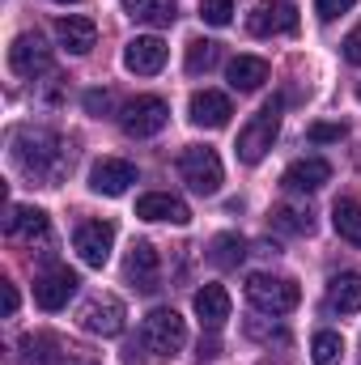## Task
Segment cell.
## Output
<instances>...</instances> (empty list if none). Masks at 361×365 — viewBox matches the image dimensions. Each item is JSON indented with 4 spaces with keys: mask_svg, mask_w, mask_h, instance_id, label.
<instances>
[{
    "mask_svg": "<svg viewBox=\"0 0 361 365\" xmlns=\"http://www.w3.org/2000/svg\"><path fill=\"white\" fill-rule=\"evenodd\" d=\"M13 162L26 179L47 182V187H56L68 175V149L51 128H17L13 132Z\"/></svg>",
    "mask_w": 361,
    "mask_h": 365,
    "instance_id": "6da1fadb",
    "label": "cell"
},
{
    "mask_svg": "<svg viewBox=\"0 0 361 365\" xmlns=\"http://www.w3.org/2000/svg\"><path fill=\"white\" fill-rule=\"evenodd\" d=\"M183 344H187V323H183V314L171 310V306H153V310L145 314V323H141V349L162 361V357H175Z\"/></svg>",
    "mask_w": 361,
    "mask_h": 365,
    "instance_id": "7a4b0ae2",
    "label": "cell"
},
{
    "mask_svg": "<svg viewBox=\"0 0 361 365\" xmlns=\"http://www.w3.org/2000/svg\"><path fill=\"white\" fill-rule=\"evenodd\" d=\"M247 302H251L260 314H289V310H298L302 289H298V280H289V276L251 272L247 276Z\"/></svg>",
    "mask_w": 361,
    "mask_h": 365,
    "instance_id": "3957f363",
    "label": "cell"
},
{
    "mask_svg": "<svg viewBox=\"0 0 361 365\" xmlns=\"http://www.w3.org/2000/svg\"><path fill=\"white\" fill-rule=\"evenodd\" d=\"M276 132H280V98H272L268 106L238 132V162L243 166H255V162H264V153L272 149V140H276Z\"/></svg>",
    "mask_w": 361,
    "mask_h": 365,
    "instance_id": "277c9868",
    "label": "cell"
},
{
    "mask_svg": "<svg viewBox=\"0 0 361 365\" xmlns=\"http://www.w3.org/2000/svg\"><path fill=\"white\" fill-rule=\"evenodd\" d=\"M179 175H183V182H187L195 195H217V191H221V179H225L221 158H217L208 145H191V149H183L179 153Z\"/></svg>",
    "mask_w": 361,
    "mask_h": 365,
    "instance_id": "5b68a950",
    "label": "cell"
},
{
    "mask_svg": "<svg viewBox=\"0 0 361 365\" xmlns=\"http://www.w3.org/2000/svg\"><path fill=\"white\" fill-rule=\"evenodd\" d=\"M166 119H171V106H166L158 93H141V98H132V102L123 106V115H119L123 132H128V136H136V140L158 136V132L166 128Z\"/></svg>",
    "mask_w": 361,
    "mask_h": 365,
    "instance_id": "8992f818",
    "label": "cell"
},
{
    "mask_svg": "<svg viewBox=\"0 0 361 365\" xmlns=\"http://www.w3.org/2000/svg\"><path fill=\"white\" fill-rule=\"evenodd\" d=\"M123 319H128V310H123V302L115 297V293H93L90 302L77 310V323H81V331H90V336H119L123 331Z\"/></svg>",
    "mask_w": 361,
    "mask_h": 365,
    "instance_id": "52a82bcc",
    "label": "cell"
},
{
    "mask_svg": "<svg viewBox=\"0 0 361 365\" xmlns=\"http://www.w3.org/2000/svg\"><path fill=\"white\" fill-rule=\"evenodd\" d=\"M9 68H13L17 77H43V73H51V47L43 43L39 30H26V34L13 38V47H9Z\"/></svg>",
    "mask_w": 361,
    "mask_h": 365,
    "instance_id": "ba28073f",
    "label": "cell"
},
{
    "mask_svg": "<svg viewBox=\"0 0 361 365\" xmlns=\"http://www.w3.org/2000/svg\"><path fill=\"white\" fill-rule=\"evenodd\" d=\"M111 247H115V225L111 221H81L73 230V251L81 255L86 268H102L111 259Z\"/></svg>",
    "mask_w": 361,
    "mask_h": 365,
    "instance_id": "9c48e42d",
    "label": "cell"
},
{
    "mask_svg": "<svg viewBox=\"0 0 361 365\" xmlns=\"http://www.w3.org/2000/svg\"><path fill=\"white\" fill-rule=\"evenodd\" d=\"M247 30L255 38H268V34H293L298 30V9L289 0H260L247 17Z\"/></svg>",
    "mask_w": 361,
    "mask_h": 365,
    "instance_id": "30bf717a",
    "label": "cell"
},
{
    "mask_svg": "<svg viewBox=\"0 0 361 365\" xmlns=\"http://www.w3.org/2000/svg\"><path fill=\"white\" fill-rule=\"evenodd\" d=\"M123 276H128V284L132 289H141V293H153L158 284H162V259H158V251H153V242H132V251H128V259H123Z\"/></svg>",
    "mask_w": 361,
    "mask_h": 365,
    "instance_id": "8fae6325",
    "label": "cell"
},
{
    "mask_svg": "<svg viewBox=\"0 0 361 365\" xmlns=\"http://www.w3.org/2000/svg\"><path fill=\"white\" fill-rule=\"evenodd\" d=\"M166 43L158 38V34H136L128 47H123V68L128 73H136V77H153V73H162L166 68Z\"/></svg>",
    "mask_w": 361,
    "mask_h": 365,
    "instance_id": "7c38bea8",
    "label": "cell"
},
{
    "mask_svg": "<svg viewBox=\"0 0 361 365\" xmlns=\"http://www.w3.org/2000/svg\"><path fill=\"white\" fill-rule=\"evenodd\" d=\"M4 234L9 238H21V242H47L51 238V217L43 208H26V204H9L4 212Z\"/></svg>",
    "mask_w": 361,
    "mask_h": 365,
    "instance_id": "4fadbf2b",
    "label": "cell"
},
{
    "mask_svg": "<svg viewBox=\"0 0 361 365\" xmlns=\"http://www.w3.org/2000/svg\"><path fill=\"white\" fill-rule=\"evenodd\" d=\"M77 284H81V276L73 272V268H51V272H43L34 280V302L43 310H64L68 297L77 293Z\"/></svg>",
    "mask_w": 361,
    "mask_h": 365,
    "instance_id": "5bb4252c",
    "label": "cell"
},
{
    "mask_svg": "<svg viewBox=\"0 0 361 365\" xmlns=\"http://www.w3.org/2000/svg\"><path fill=\"white\" fill-rule=\"evenodd\" d=\"M132 182H136V166L123 158H102L90 170V191H98V195H123Z\"/></svg>",
    "mask_w": 361,
    "mask_h": 365,
    "instance_id": "9a60e30c",
    "label": "cell"
},
{
    "mask_svg": "<svg viewBox=\"0 0 361 365\" xmlns=\"http://www.w3.org/2000/svg\"><path fill=\"white\" fill-rule=\"evenodd\" d=\"M280 182H285V191H302V195L319 191L323 182H332V162L327 158H298V162L285 166Z\"/></svg>",
    "mask_w": 361,
    "mask_h": 365,
    "instance_id": "2e32d148",
    "label": "cell"
},
{
    "mask_svg": "<svg viewBox=\"0 0 361 365\" xmlns=\"http://www.w3.org/2000/svg\"><path fill=\"white\" fill-rule=\"evenodd\" d=\"M230 115H234L230 98L217 90H200V93H191V102H187V119L195 128H225Z\"/></svg>",
    "mask_w": 361,
    "mask_h": 365,
    "instance_id": "e0dca14e",
    "label": "cell"
},
{
    "mask_svg": "<svg viewBox=\"0 0 361 365\" xmlns=\"http://www.w3.org/2000/svg\"><path fill=\"white\" fill-rule=\"evenodd\" d=\"M136 217L141 221H171V225H187L191 221V208L183 204L179 195L171 191H149L136 200Z\"/></svg>",
    "mask_w": 361,
    "mask_h": 365,
    "instance_id": "ac0fdd59",
    "label": "cell"
},
{
    "mask_svg": "<svg viewBox=\"0 0 361 365\" xmlns=\"http://www.w3.org/2000/svg\"><path fill=\"white\" fill-rule=\"evenodd\" d=\"M56 38H60L64 51L86 56V51H93V43H98V26H93L90 17L68 13V17H56Z\"/></svg>",
    "mask_w": 361,
    "mask_h": 365,
    "instance_id": "d6986e66",
    "label": "cell"
},
{
    "mask_svg": "<svg viewBox=\"0 0 361 365\" xmlns=\"http://www.w3.org/2000/svg\"><path fill=\"white\" fill-rule=\"evenodd\" d=\"M225 77H230V90L255 93L268 81V60H260V56H234L230 68H225Z\"/></svg>",
    "mask_w": 361,
    "mask_h": 365,
    "instance_id": "ffe728a7",
    "label": "cell"
},
{
    "mask_svg": "<svg viewBox=\"0 0 361 365\" xmlns=\"http://www.w3.org/2000/svg\"><path fill=\"white\" fill-rule=\"evenodd\" d=\"M195 314H200V323H204L208 331H221L225 319H230V293H225L221 284H204V289L195 293Z\"/></svg>",
    "mask_w": 361,
    "mask_h": 365,
    "instance_id": "44dd1931",
    "label": "cell"
},
{
    "mask_svg": "<svg viewBox=\"0 0 361 365\" xmlns=\"http://www.w3.org/2000/svg\"><path fill=\"white\" fill-rule=\"evenodd\" d=\"M119 4L141 26H175V17H179V4L175 0H119Z\"/></svg>",
    "mask_w": 361,
    "mask_h": 365,
    "instance_id": "7402d4cb",
    "label": "cell"
},
{
    "mask_svg": "<svg viewBox=\"0 0 361 365\" xmlns=\"http://www.w3.org/2000/svg\"><path fill=\"white\" fill-rule=\"evenodd\" d=\"M327 302H332V310H340V314H357V310H361V272L332 276Z\"/></svg>",
    "mask_w": 361,
    "mask_h": 365,
    "instance_id": "603a6c76",
    "label": "cell"
},
{
    "mask_svg": "<svg viewBox=\"0 0 361 365\" xmlns=\"http://www.w3.org/2000/svg\"><path fill=\"white\" fill-rule=\"evenodd\" d=\"M243 259H247V242H243L238 234H217V238L208 242V264H213V268L230 272V268H238Z\"/></svg>",
    "mask_w": 361,
    "mask_h": 365,
    "instance_id": "cb8c5ba5",
    "label": "cell"
},
{
    "mask_svg": "<svg viewBox=\"0 0 361 365\" xmlns=\"http://www.w3.org/2000/svg\"><path fill=\"white\" fill-rule=\"evenodd\" d=\"M272 225L285 234H315V212L306 204H276L272 208Z\"/></svg>",
    "mask_w": 361,
    "mask_h": 365,
    "instance_id": "d4e9b609",
    "label": "cell"
},
{
    "mask_svg": "<svg viewBox=\"0 0 361 365\" xmlns=\"http://www.w3.org/2000/svg\"><path fill=\"white\" fill-rule=\"evenodd\" d=\"M332 225H336V234H340L345 242L361 247V204L357 200H336V208H332Z\"/></svg>",
    "mask_w": 361,
    "mask_h": 365,
    "instance_id": "484cf974",
    "label": "cell"
},
{
    "mask_svg": "<svg viewBox=\"0 0 361 365\" xmlns=\"http://www.w3.org/2000/svg\"><path fill=\"white\" fill-rule=\"evenodd\" d=\"M60 340L56 336H26L21 340V361L26 365H60Z\"/></svg>",
    "mask_w": 361,
    "mask_h": 365,
    "instance_id": "4316f807",
    "label": "cell"
},
{
    "mask_svg": "<svg viewBox=\"0 0 361 365\" xmlns=\"http://www.w3.org/2000/svg\"><path fill=\"white\" fill-rule=\"evenodd\" d=\"M217 60H221V43H213V38H195V43H187V60H183V64H187L191 77L213 73Z\"/></svg>",
    "mask_w": 361,
    "mask_h": 365,
    "instance_id": "83f0119b",
    "label": "cell"
},
{
    "mask_svg": "<svg viewBox=\"0 0 361 365\" xmlns=\"http://www.w3.org/2000/svg\"><path fill=\"white\" fill-rule=\"evenodd\" d=\"M310 357H315V365H340V357H345V340H340L336 331H319L315 344H310Z\"/></svg>",
    "mask_w": 361,
    "mask_h": 365,
    "instance_id": "f1b7e54d",
    "label": "cell"
},
{
    "mask_svg": "<svg viewBox=\"0 0 361 365\" xmlns=\"http://www.w3.org/2000/svg\"><path fill=\"white\" fill-rule=\"evenodd\" d=\"M200 17L208 26H230L234 21V0H200Z\"/></svg>",
    "mask_w": 361,
    "mask_h": 365,
    "instance_id": "f546056e",
    "label": "cell"
},
{
    "mask_svg": "<svg viewBox=\"0 0 361 365\" xmlns=\"http://www.w3.org/2000/svg\"><path fill=\"white\" fill-rule=\"evenodd\" d=\"M315 145H332V140H345L349 136V128L345 123H310V132H306Z\"/></svg>",
    "mask_w": 361,
    "mask_h": 365,
    "instance_id": "4dcf8cb0",
    "label": "cell"
},
{
    "mask_svg": "<svg viewBox=\"0 0 361 365\" xmlns=\"http://www.w3.org/2000/svg\"><path fill=\"white\" fill-rule=\"evenodd\" d=\"M353 4H357V0H315V13H319L323 21H336V17L349 13Z\"/></svg>",
    "mask_w": 361,
    "mask_h": 365,
    "instance_id": "1f68e13d",
    "label": "cell"
},
{
    "mask_svg": "<svg viewBox=\"0 0 361 365\" xmlns=\"http://www.w3.org/2000/svg\"><path fill=\"white\" fill-rule=\"evenodd\" d=\"M111 106H115V98H111L106 90H90V93H86V110L98 115V119H102V115H111Z\"/></svg>",
    "mask_w": 361,
    "mask_h": 365,
    "instance_id": "d6a6232c",
    "label": "cell"
},
{
    "mask_svg": "<svg viewBox=\"0 0 361 365\" xmlns=\"http://www.w3.org/2000/svg\"><path fill=\"white\" fill-rule=\"evenodd\" d=\"M340 47H345V60L361 68V21L353 26V30H349V34H345V43H340Z\"/></svg>",
    "mask_w": 361,
    "mask_h": 365,
    "instance_id": "836d02e7",
    "label": "cell"
},
{
    "mask_svg": "<svg viewBox=\"0 0 361 365\" xmlns=\"http://www.w3.org/2000/svg\"><path fill=\"white\" fill-rule=\"evenodd\" d=\"M60 365H102V361L90 357V353H81V349H64L60 353Z\"/></svg>",
    "mask_w": 361,
    "mask_h": 365,
    "instance_id": "e575fe53",
    "label": "cell"
},
{
    "mask_svg": "<svg viewBox=\"0 0 361 365\" xmlns=\"http://www.w3.org/2000/svg\"><path fill=\"white\" fill-rule=\"evenodd\" d=\"M17 302H21V297H17V284H9V280H4V314H9V319L17 314Z\"/></svg>",
    "mask_w": 361,
    "mask_h": 365,
    "instance_id": "d590c367",
    "label": "cell"
},
{
    "mask_svg": "<svg viewBox=\"0 0 361 365\" xmlns=\"http://www.w3.org/2000/svg\"><path fill=\"white\" fill-rule=\"evenodd\" d=\"M200 357H208V361H213V357H221V344H217L213 336H208V340H200Z\"/></svg>",
    "mask_w": 361,
    "mask_h": 365,
    "instance_id": "8d00e7d4",
    "label": "cell"
},
{
    "mask_svg": "<svg viewBox=\"0 0 361 365\" xmlns=\"http://www.w3.org/2000/svg\"><path fill=\"white\" fill-rule=\"evenodd\" d=\"M56 4H81V0H56Z\"/></svg>",
    "mask_w": 361,
    "mask_h": 365,
    "instance_id": "74e56055",
    "label": "cell"
},
{
    "mask_svg": "<svg viewBox=\"0 0 361 365\" xmlns=\"http://www.w3.org/2000/svg\"><path fill=\"white\" fill-rule=\"evenodd\" d=\"M357 102H361V86H357Z\"/></svg>",
    "mask_w": 361,
    "mask_h": 365,
    "instance_id": "f35d334b",
    "label": "cell"
}]
</instances>
